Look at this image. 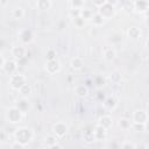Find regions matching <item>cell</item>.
<instances>
[{
  "instance_id": "obj_1",
  "label": "cell",
  "mask_w": 149,
  "mask_h": 149,
  "mask_svg": "<svg viewBox=\"0 0 149 149\" xmlns=\"http://www.w3.org/2000/svg\"><path fill=\"white\" fill-rule=\"evenodd\" d=\"M34 137V132L31 128L28 127H19L14 132V140L22 143L23 146H27Z\"/></svg>"
},
{
  "instance_id": "obj_2",
  "label": "cell",
  "mask_w": 149,
  "mask_h": 149,
  "mask_svg": "<svg viewBox=\"0 0 149 149\" xmlns=\"http://www.w3.org/2000/svg\"><path fill=\"white\" fill-rule=\"evenodd\" d=\"M23 114L24 113H22L16 106H12V107L7 108V111L5 113V116H6V120L9 123H20L22 121Z\"/></svg>"
},
{
  "instance_id": "obj_3",
  "label": "cell",
  "mask_w": 149,
  "mask_h": 149,
  "mask_svg": "<svg viewBox=\"0 0 149 149\" xmlns=\"http://www.w3.org/2000/svg\"><path fill=\"white\" fill-rule=\"evenodd\" d=\"M26 83H27V78L21 72H16V73L12 74L9 78V87L15 91H19Z\"/></svg>"
},
{
  "instance_id": "obj_4",
  "label": "cell",
  "mask_w": 149,
  "mask_h": 149,
  "mask_svg": "<svg viewBox=\"0 0 149 149\" xmlns=\"http://www.w3.org/2000/svg\"><path fill=\"white\" fill-rule=\"evenodd\" d=\"M68 132H69V127H68V125H66L65 122L58 121V122L54 123V126H52V133H54V135H56L58 139L65 137L66 134H68Z\"/></svg>"
},
{
  "instance_id": "obj_5",
  "label": "cell",
  "mask_w": 149,
  "mask_h": 149,
  "mask_svg": "<svg viewBox=\"0 0 149 149\" xmlns=\"http://www.w3.org/2000/svg\"><path fill=\"white\" fill-rule=\"evenodd\" d=\"M115 8L116 7H114V6H112V5H109V3L106 2L105 5H102L101 7H99L97 9V12L100 13L105 17V20H108V19H112L115 15V13H116V9Z\"/></svg>"
},
{
  "instance_id": "obj_6",
  "label": "cell",
  "mask_w": 149,
  "mask_h": 149,
  "mask_svg": "<svg viewBox=\"0 0 149 149\" xmlns=\"http://www.w3.org/2000/svg\"><path fill=\"white\" fill-rule=\"evenodd\" d=\"M149 119V113L148 111H144L142 108L135 109L132 114V121L136 123H146V121Z\"/></svg>"
},
{
  "instance_id": "obj_7",
  "label": "cell",
  "mask_w": 149,
  "mask_h": 149,
  "mask_svg": "<svg viewBox=\"0 0 149 149\" xmlns=\"http://www.w3.org/2000/svg\"><path fill=\"white\" fill-rule=\"evenodd\" d=\"M45 71L49 73V74H56L61 71L62 69V65H61V62L56 58V59H51V61H47L45 63Z\"/></svg>"
},
{
  "instance_id": "obj_8",
  "label": "cell",
  "mask_w": 149,
  "mask_h": 149,
  "mask_svg": "<svg viewBox=\"0 0 149 149\" xmlns=\"http://www.w3.org/2000/svg\"><path fill=\"white\" fill-rule=\"evenodd\" d=\"M17 69H19V65H17V62L14 58L13 59H7L5 62V64H3V66L1 68V70L3 72H6L7 74H9V76L16 73L17 72Z\"/></svg>"
},
{
  "instance_id": "obj_9",
  "label": "cell",
  "mask_w": 149,
  "mask_h": 149,
  "mask_svg": "<svg viewBox=\"0 0 149 149\" xmlns=\"http://www.w3.org/2000/svg\"><path fill=\"white\" fill-rule=\"evenodd\" d=\"M133 5L134 12L139 14H147L149 12V0H135Z\"/></svg>"
},
{
  "instance_id": "obj_10",
  "label": "cell",
  "mask_w": 149,
  "mask_h": 149,
  "mask_svg": "<svg viewBox=\"0 0 149 149\" xmlns=\"http://www.w3.org/2000/svg\"><path fill=\"white\" fill-rule=\"evenodd\" d=\"M14 106H16L22 113H27L31 108V105H30V101L28 100V98L27 97H22V95L19 99L15 100Z\"/></svg>"
},
{
  "instance_id": "obj_11",
  "label": "cell",
  "mask_w": 149,
  "mask_h": 149,
  "mask_svg": "<svg viewBox=\"0 0 149 149\" xmlns=\"http://www.w3.org/2000/svg\"><path fill=\"white\" fill-rule=\"evenodd\" d=\"M19 38H20V41H21L23 44H29V43H31L33 40H34V33H33L31 29L26 28V29H23V30L20 31Z\"/></svg>"
},
{
  "instance_id": "obj_12",
  "label": "cell",
  "mask_w": 149,
  "mask_h": 149,
  "mask_svg": "<svg viewBox=\"0 0 149 149\" xmlns=\"http://www.w3.org/2000/svg\"><path fill=\"white\" fill-rule=\"evenodd\" d=\"M93 135H94L95 141H104L107 137V129L97 123L95 127L93 128Z\"/></svg>"
},
{
  "instance_id": "obj_13",
  "label": "cell",
  "mask_w": 149,
  "mask_h": 149,
  "mask_svg": "<svg viewBox=\"0 0 149 149\" xmlns=\"http://www.w3.org/2000/svg\"><path fill=\"white\" fill-rule=\"evenodd\" d=\"M10 55L13 56V58L15 61H19V59H21V58H23V57L27 56V50L22 45H16V47H13L12 48Z\"/></svg>"
},
{
  "instance_id": "obj_14",
  "label": "cell",
  "mask_w": 149,
  "mask_h": 149,
  "mask_svg": "<svg viewBox=\"0 0 149 149\" xmlns=\"http://www.w3.org/2000/svg\"><path fill=\"white\" fill-rule=\"evenodd\" d=\"M118 106V100L114 97H106L105 100L102 101V107L107 111V112H112Z\"/></svg>"
},
{
  "instance_id": "obj_15",
  "label": "cell",
  "mask_w": 149,
  "mask_h": 149,
  "mask_svg": "<svg viewBox=\"0 0 149 149\" xmlns=\"http://www.w3.org/2000/svg\"><path fill=\"white\" fill-rule=\"evenodd\" d=\"M97 123L100 125V126H102L106 129H109L112 127V125H113V120H112V116L109 114L105 113V114H102V115H100L98 118V122Z\"/></svg>"
},
{
  "instance_id": "obj_16",
  "label": "cell",
  "mask_w": 149,
  "mask_h": 149,
  "mask_svg": "<svg viewBox=\"0 0 149 149\" xmlns=\"http://www.w3.org/2000/svg\"><path fill=\"white\" fill-rule=\"evenodd\" d=\"M57 142H58V137L56 135H48L44 139L45 147L47 148H50V149H59L61 148V144H58Z\"/></svg>"
},
{
  "instance_id": "obj_17",
  "label": "cell",
  "mask_w": 149,
  "mask_h": 149,
  "mask_svg": "<svg viewBox=\"0 0 149 149\" xmlns=\"http://www.w3.org/2000/svg\"><path fill=\"white\" fill-rule=\"evenodd\" d=\"M102 57L105 58V61L107 62H112L115 59L116 57V51L113 47H106L104 48V51H102Z\"/></svg>"
},
{
  "instance_id": "obj_18",
  "label": "cell",
  "mask_w": 149,
  "mask_h": 149,
  "mask_svg": "<svg viewBox=\"0 0 149 149\" xmlns=\"http://www.w3.org/2000/svg\"><path fill=\"white\" fill-rule=\"evenodd\" d=\"M88 92H90V88L86 84H79L74 87V93L77 97L79 98H85L88 95Z\"/></svg>"
},
{
  "instance_id": "obj_19",
  "label": "cell",
  "mask_w": 149,
  "mask_h": 149,
  "mask_svg": "<svg viewBox=\"0 0 149 149\" xmlns=\"http://www.w3.org/2000/svg\"><path fill=\"white\" fill-rule=\"evenodd\" d=\"M91 21V23H92V26L93 27H101L104 23H105V17L100 14V13H98V12H95V13H93V16H92V19L90 20Z\"/></svg>"
},
{
  "instance_id": "obj_20",
  "label": "cell",
  "mask_w": 149,
  "mask_h": 149,
  "mask_svg": "<svg viewBox=\"0 0 149 149\" xmlns=\"http://www.w3.org/2000/svg\"><path fill=\"white\" fill-rule=\"evenodd\" d=\"M70 66L72 70L74 71H79L84 68V61L81 57H73L71 61H70Z\"/></svg>"
},
{
  "instance_id": "obj_21",
  "label": "cell",
  "mask_w": 149,
  "mask_h": 149,
  "mask_svg": "<svg viewBox=\"0 0 149 149\" xmlns=\"http://www.w3.org/2000/svg\"><path fill=\"white\" fill-rule=\"evenodd\" d=\"M127 36L132 40H136L141 36V29L136 26H132L127 29Z\"/></svg>"
},
{
  "instance_id": "obj_22",
  "label": "cell",
  "mask_w": 149,
  "mask_h": 149,
  "mask_svg": "<svg viewBox=\"0 0 149 149\" xmlns=\"http://www.w3.org/2000/svg\"><path fill=\"white\" fill-rule=\"evenodd\" d=\"M52 3L50 0H37L36 1V7L37 9L42 10V12H48L51 8Z\"/></svg>"
},
{
  "instance_id": "obj_23",
  "label": "cell",
  "mask_w": 149,
  "mask_h": 149,
  "mask_svg": "<svg viewBox=\"0 0 149 149\" xmlns=\"http://www.w3.org/2000/svg\"><path fill=\"white\" fill-rule=\"evenodd\" d=\"M109 80H111V83H113V84H115V85L120 84V83L122 81V74H121V72H120L119 70L112 71L111 74H109Z\"/></svg>"
},
{
  "instance_id": "obj_24",
  "label": "cell",
  "mask_w": 149,
  "mask_h": 149,
  "mask_svg": "<svg viewBox=\"0 0 149 149\" xmlns=\"http://www.w3.org/2000/svg\"><path fill=\"white\" fill-rule=\"evenodd\" d=\"M24 15H26V13H24V9L22 7H15L12 10V17L15 20H21L24 17Z\"/></svg>"
},
{
  "instance_id": "obj_25",
  "label": "cell",
  "mask_w": 149,
  "mask_h": 149,
  "mask_svg": "<svg viewBox=\"0 0 149 149\" xmlns=\"http://www.w3.org/2000/svg\"><path fill=\"white\" fill-rule=\"evenodd\" d=\"M19 93L22 95V97H28L29 94H31L33 93V86L30 85V84H28V83H26L20 90H19Z\"/></svg>"
},
{
  "instance_id": "obj_26",
  "label": "cell",
  "mask_w": 149,
  "mask_h": 149,
  "mask_svg": "<svg viewBox=\"0 0 149 149\" xmlns=\"http://www.w3.org/2000/svg\"><path fill=\"white\" fill-rule=\"evenodd\" d=\"M92 80H93V85H94L97 88H100V87H102V86L106 84V79H105V77L101 76V74L95 76Z\"/></svg>"
},
{
  "instance_id": "obj_27",
  "label": "cell",
  "mask_w": 149,
  "mask_h": 149,
  "mask_svg": "<svg viewBox=\"0 0 149 149\" xmlns=\"http://www.w3.org/2000/svg\"><path fill=\"white\" fill-rule=\"evenodd\" d=\"M132 122L133 121H130V119H128V118H121L119 120V126L121 127V129L128 130L132 128Z\"/></svg>"
},
{
  "instance_id": "obj_28",
  "label": "cell",
  "mask_w": 149,
  "mask_h": 149,
  "mask_svg": "<svg viewBox=\"0 0 149 149\" xmlns=\"http://www.w3.org/2000/svg\"><path fill=\"white\" fill-rule=\"evenodd\" d=\"M93 16V12L88 8H81L80 9V17H83L85 21H90Z\"/></svg>"
},
{
  "instance_id": "obj_29",
  "label": "cell",
  "mask_w": 149,
  "mask_h": 149,
  "mask_svg": "<svg viewBox=\"0 0 149 149\" xmlns=\"http://www.w3.org/2000/svg\"><path fill=\"white\" fill-rule=\"evenodd\" d=\"M83 140H84V142H85L86 144H91V143H93V142L95 141L94 135H93V129H92L91 132H85L84 135H83Z\"/></svg>"
},
{
  "instance_id": "obj_30",
  "label": "cell",
  "mask_w": 149,
  "mask_h": 149,
  "mask_svg": "<svg viewBox=\"0 0 149 149\" xmlns=\"http://www.w3.org/2000/svg\"><path fill=\"white\" fill-rule=\"evenodd\" d=\"M84 5H85V0H70L71 8L81 9V8H84Z\"/></svg>"
},
{
  "instance_id": "obj_31",
  "label": "cell",
  "mask_w": 149,
  "mask_h": 149,
  "mask_svg": "<svg viewBox=\"0 0 149 149\" xmlns=\"http://www.w3.org/2000/svg\"><path fill=\"white\" fill-rule=\"evenodd\" d=\"M56 56H57V51H56V49H54V48H49V49L47 50V54H45L47 61L56 59Z\"/></svg>"
},
{
  "instance_id": "obj_32",
  "label": "cell",
  "mask_w": 149,
  "mask_h": 149,
  "mask_svg": "<svg viewBox=\"0 0 149 149\" xmlns=\"http://www.w3.org/2000/svg\"><path fill=\"white\" fill-rule=\"evenodd\" d=\"M121 7H122V9H123L125 12H127V13L134 10V5H133V2H130V1H128V0H125Z\"/></svg>"
},
{
  "instance_id": "obj_33",
  "label": "cell",
  "mask_w": 149,
  "mask_h": 149,
  "mask_svg": "<svg viewBox=\"0 0 149 149\" xmlns=\"http://www.w3.org/2000/svg\"><path fill=\"white\" fill-rule=\"evenodd\" d=\"M72 21H73V24H74V27L76 28H83L84 26H85V20L83 19V17H80V16H78V17H76V19H72Z\"/></svg>"
},
{
  "instance_id": "obj_34",
  "label": "cell",
  "mask_w": 149,
  "mask_h": 149,
  "mask_svg": "<svg viewBox=\"0 0 149 149\" xmlns=\"http://www.w3.org/2000/svg\"><path fill=\"white\" fill-rule=\"evenodd\" d=\"M69 16L71 19H76V17L80 16V9H78V8H70L69 9Z\"/></svg>"
},
{
  "instance_id": "obj_35",
  "label": "cell",
  "mask_w": 149,
  "mask_h": 149,
  "mask_svg": "<svg viewBox=\"0 0 149 149\" xmlns=\"http://www.w3.org/2000/svg\"><path fill=\"white\" fill-rule=\"evenodd\" d=\"M132 128H133L135 132H143V130H144V123H136V122H133V123H132Z\"/></svg>"
},
{
  "instance_id": "obj_36",
  "label": "cell",
  "mask_w": 149,
  "mask_h": 149,
  "mask_svg": "<svg viewBox=\"0 0 149 149\" xmlns=\"http://www.w3.org/2000/svg\"><path fill=\"white\" fill-rule=\"evenodd\" d=\"M26 146H23L22 143H20V142H17V141H15L14 140V142L10 144V148L12 149H23Z\"/></svg>"
},
{
  "instance_id": "obj_37",
  "label": "cell",
  "mask_w": 149,
  "mask_h": 149,
  "mask_svg": "<svg viewBox=\"0 0 149 149\" xmlns=\"http://www.w3.org/2000/svg\"><path fill=\"white\" fill-rule=\"evenodd\" d=\"M91 2H92L97 8H99V7H101L102 5H105V3L107 2V0H91Z\"/></svg>"
},
{
  "instance_id": "obj_38",
  "label": "cell",
  "mask_w": 149,
  "mask_h": 149,
  "mask_svg": "<svg viewBox=\"0 0 149 149\" xmlns=\"http://www.w3.org/2000/svg\"><path fill=\"white\" fill-rule=\"evenodd\" d=\"M120 148H123V149H126V148L135 149V148H136V144H134V143H130V142H125V143L120 144Z\"/></svg>"
},
{
  "instance_id": "obj_39",
  "label": "cell",
  "mask_w": 149,
  "mask_h": 149,
  "mask_svg": "<svg viewBox=\"0 0 149 149\" xmlns=\"http://www.w3.org/2000/svg\"><path fill=\"white\" fill-rule=\"evenodd\" d=\"M6 139H7V134H6V132L2 129V130L0 132V141H1V142H5Z\"/></svg>"
},
{
  "instance_id": "obj_40",
  "label": "cell",
  "mask_w": 149,
  "mask_h": 149,
  "mask_svg": "<svg viewBox=\"0 0 149 149\" xmlns=\"http://www.w3.org/2000/svg\"><path fill=\"white\" fill-rule=\"evenodd\" d=\"M7 59L5 58V56H3V52H1L0 54V68H2L3 66V64H5V62H6Z\"/></svg>"
},
{
  "instance_id": "obj_41",
  "label": "cell",
  "mask_w": 149,
  "mask_h": 149,
  "mask_svg": "<svg viewBox=\"0 0 149 149\" xmlns=\"http://www.w3.org/2000/svg\"><path fill=\"white\" fill-rule=\"evenodd\" d=\"M107 3H109V5L114 6V7H116V6L120 3V0H107Z\"/></svg>"
},
{
  "instance_id": "obj_42",
  "label": "cell",
  "mask_w": 149,
  "mask_h": 149,
  "mask_svg": "<svg viewBox=\"0 0 149 149\" xmlns=\"http://www.w3.org/2000/svg\"><path fill=\"white\" fill-rule=\"evenodd\" d=\"M97 97H98V98L101 100V102H102V101L105 100V98H106V97H105V95H104L101 92H98V93H97Z\"/></svg>"
},
{
  "instance_id": "obj_43",
  "label": "cell",
  "mask_w": 149,
  "mask_h": 149,
  "mask_svg": "<svg viewBox=\"0 0 149 149\" xmlns=\"http://www.w3.org/2000/svg\"><path fill=\"white\" fill-rule=\"evenodd\" d=\"M144 130L146 132H149V119L146 121V123H144Z\"/></svg>"
},
{
  "instance_id": "obj_44",
  "label": "cell",
  "mask_w": 149,
  "mask_h": 149,
  "mask_svg": "<svg viewBox=\"0 0 149 149\" xmlns=\"http://www.w3.org/2000/svg\"><path fill=\"white\" fill-rule=\"evenodd\" d=\"M7 2H8V0H0V6L1 7H5L7 5Z\"/></svg>"
},
{
  "instance_id": "obj_45",
  "label": "cell",
  "mask_w": 149,
  "mask_h": 149,
  "mask_svg": "<svg viewBox=\"0 0 149 149\" xmlns=\"http://www.w3.org/2000/svg\"><path fill=\"white\" fill-rule=\"evenodd\" d=\"M146 45H147V47H148V48H149V38H148V40H147V42H146Z\"/></svg>"
},
{
  "instance_id": "obj_46",
  "label": "cell",
  "mask_w": 149,
  "mask_h": 149,
  "mask_svg": "<svg viewBox=\"0 0 149 149\" xmlns=\"http://www.w3.org/2000/svg\"><path fill=\"white\" fill-rule=\"evenodd\" d=\"M147 111H148V113H149V102H148V105H147Z\"/></svg>"
},
{
  "instance_id": "obj_47",
  "label": "cell",
  "mask_w": 149,
  "mask_h": 149,
  "mask_svg": "<svg viewBox=\"0 0 149 149\" xmlns=\"http://www.w3.org/2000/svg\"><path fill=\"white\" fill-rule=\"evenodd\" d=\"M147 64H148V65H149V57H148V58H147Z\"/></svg>"
},
{
  "instance_id": "obj_48",
  "label": "cell",
  "mask_w": 149,
  "mask_h": 149,
  "mask_svg": "<svg viewBox=\"0 0 149 149\" xmlns=\"http://www.w3.org/2000/svg\"><path fill=\"white\" fill-rule=\"evenodd\" d=\"M85 1H86V0H85Z\"/></svg>"
}]
</instances>
